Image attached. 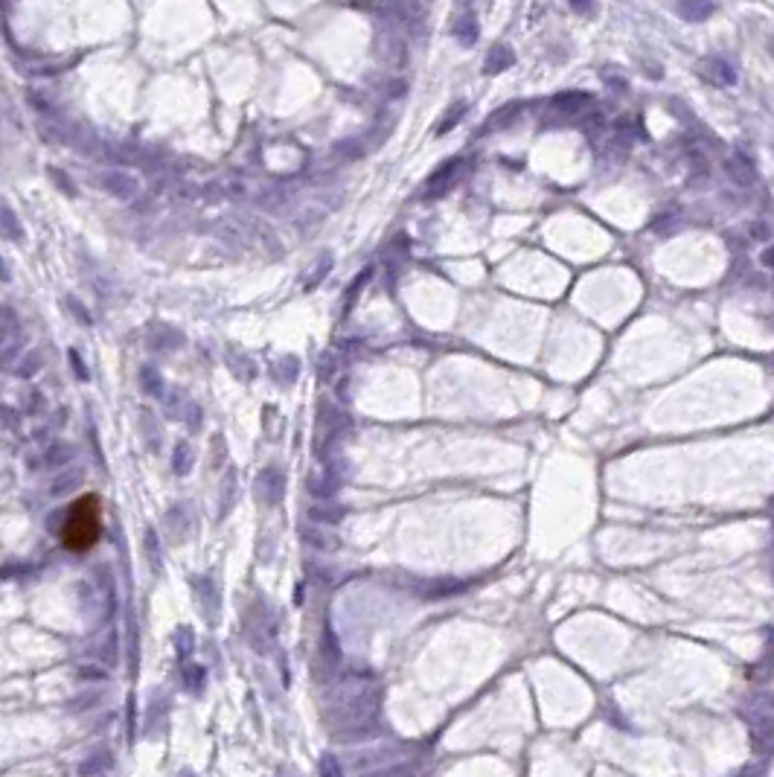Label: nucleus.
I'll use <instances>...</instances> for the list:
<instances>
[{"label": "nucleus", "instance_id": "13", "mask_svg": "<svg viewBox=\"0 0 774 777\" xmlns=\"http://www.w3.org/2000/svg\"><path fill=\"white\" fill-rule=\"evenodd\" d=\"M67 306H70V309H73V315H76V318H79V320H85V323H88V320H91V318H88V312H85V309H82V303H79V300H73V298H70V300H67Z\"/></svg>", "mask_w": 774, "mask_h": 777}, {"label": "nucleus", "instance_id": "2", "mask_svg": "<svg viewBox=\"0 0 774 777\" xmlns=\"http://www.w3.org/2000/svg\"><path fill=\"white\" fill-rule=\"evenodd\" d=\"M99 187L108 193V195H114L120 201H131L137 193H140V181L123 169H111V172H102L99 175Z\"/></svg>", "mask_w": 774, "mask_h": 777}, {"label": "nucleus", "instance_id": "8", "mask_svg": "<svg viewBox=\"0 0 774 777\" xmlns=\"http://www.w3.org/2000/svg\"><path fill=\"white\" fill-rule=\"evenodd\" d=\"M454 39L460 41V44H474V39H477V21L472 18V15H466V18H460L457 24H454Z\"/></svg>", "mask_w": 774, "mask_h": 777}, {"label": "nucleus", "instance_id": "12", "mask_svg": "<svg viewBox=\"0 0 774 777\" xmlns=\"http://www.w3.org/2000/svg\"><path fill=\"white\" fill-rule=\"evenodd\" d=\"M463 111H466V102H457V108H454V111H449V114H446V123L439 126V134H446L449 128H454V126L460 123V114H463Z\"/></svg>", "mask_w": 774, "mask_h": 777}, {"label": "nucleus", "instance_id": "1", "mask_svg": "<svg viewBox=\"0 0 774 777\" xmlns=\"http://www.w3.org/2000/svg\"><path fill=\"white\" fill-rule=\"evenodd\" d=\"M102 536V504L96 495H82L67 509L61 524V544L73 553H88Z\"/></svg>", "mask_w": 774, "mask_h": 777}, {"label": "nucleus", "instance_id": "5", "mask_svg": "<svg viewBox=\"0 0 774 777\" xmlns=\"http://www.w3.org/2000/svg\"><path fill=\"white\" fill-rule=\"evenodd\" d=\"M728 172H730V178L740 183V187H751V183L757 181V169H754V163L751 161H745L743 155H736L730 163H728Z\"/></svg>", "mask_w": 774, "mask_h": 777}, {"label": "nucleus", "instance_id": "16", "mask_svg": "<svg viewBox=\"0 0 774 777\" xmlns=\"http://www.w3.org/2000/svg\"><path fill=\"white\" fill-rule=\"evenodd\" d=\"M771 263H774V259H771V250H765V253H763V265L771 268Z\"/></svg>", "mask_w": 774, "mask_h": 777}, {"label": "nucleus", "instance_id": "14", "mask_svg": "<svg viewBox=\"0 0 774 777\" xmlns=\"http://www.w3.org/2000/svg\"><path fill=\"white\" fill-rule=\"evenodd\" d=\"M70 361H73V367L79 370V376L85 379V367H82V358H79V352H76V350H70Z\"/></svg>", "mask_w": 774, "mask_h": 777}, {"label": "nucleus", "instance_id": "10", "mask_svg": "<svg viewBox=\"0 0 774 777\" xmlns=\"http://www.w3.org/2000/svg\"><path fill=\"white\" fill-rule=\"evenodd\" d=\"M47 175L56 181V187L64 193V195H70V198H76V183H73V178H67L61 169H56V166H50L47 169Z\"/></svg>", "mask_w": 774, "mask_h": 777}, {"label": "nucleus", "instance_id": "15", "mask_svg": "<svg viewBox=\"0 0 774 777\" xmlns=\"http://www.w3.org/2000/svg\"><path fill=\"white\" fill-rule=\"evenodd\" d=\"M12 280V271H9V265L4 263V256H0V283H9Z\"/></svg>", "mask_w": 774, "mask_h": 777}, {"label": "nucleus", "instance_id": "7", "mask_svg": "<svg viewBox=\"0 0 774 777\" xmlns=\"http://www.w3.org/2000/svg\"><path fill=\"white\" fill-rule=\"evenodd\" d=\"M708 76H711L713 82H719V85H733V82H736L733 67H730L728 61H719V59H713V61L708 64Z\"/></svg>", "mask_w": 774, "mask_h": 777}, {"label": "nucleus", "instance_id": "9", "mask_svg": "<svg viewBox=\"0 0 774 777\" xmlns=\"http://www.w3.org/2000/svg\"><path fill=\"white\" fill-rule=\"evenodd\" d=\"M509 64H512V53H509L506 47H498V50H492L489 59H487V73H498V70H504V67H509Z\"/></svg>", "mask_w": 774, "mask_h": 777}, {"label": "nucleus", "instance_id": "6", "mask_svg": "<svg viewBox=\"0 0 774 777\" xmlns=\"http://www.w3.org/2000/svg\"><path fill=\"white\" fill-rule=\"evenodd\" d=\"M0 233H4L6 239H12V242H21V239H24L21 221H18L15 210H9L6 204H0Z\"/></svg>", "mask_w": 774, "mask_h": 777}, {"label": "nucleus", "instance_id": "11", "mask_svg": "<svg viewBox=\"0 0 774 777\" xmlns=\"http://www.w3.org/2000/svg\"><path fill=\"white\" fill-rule=\"evenodd\" d=\"M588 102H591V96L582 93V91H574V93H562V96H556V105H559V108H565V111L582 108V105H588Z\"/></svg>", "mask_w": 774, "mask_h": 777}, {"label": "nucleus", "instance_id": "4", "mask_svg": "<svg viewBox=\"0 0 774 777\" xmlns=\"http://www.w3.org/2000/svg\"><path fill=\"white\" fill-rule=\"evenodd\" d=\"M457 166H460V161H449L446 166H442L439 172H434L431 175V181H428V190H425V198H437L442 190L449 187L452 183V175L457 172Z\"/></svg>", "mask_w": 774, "mask_h": 777}, {"label": "nucleus", "instance_id": "3", "mask_svg": "<svg viewBox=\"0 0 774 777\" xmlns=\"http://www.w3.org/2000/svg\"><path fill=\"white\" fill-rule=\"evenodd\" d=\"M713 9H716L713 0H681V4H678L681 18H684V21H693V24L708 21V18L713 15Z\"/></svg>", "mask_w": 774, "mask_h": 777}]
</instances>
